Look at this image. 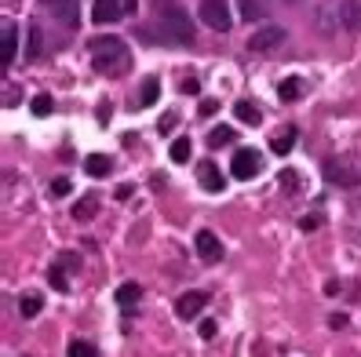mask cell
Here are the masks:
<instances>
[{
    "instance_id": "cell-1",
    "label": "cell",
    "mask_w": 361,
    "mask_h": 357,
    "mask_svg": "<svg viewBox=\"0 0 361 357\" xmlns=\"http://www.w3.org/2000/svg\"><path fill=\"white\" fill-rule=\"evenodd\" d=\"M88 51H92V66L106 76H121L128 70V62H132V51H128L121 37H95Z\"/></svg>"
},
{
    "instance_id": "cell-2",
    "label": "cell",
    "mask_w": 361,
    "mask_h": 357,
    "mask_svg": "<svg viewBox=\"0 0 361 357\" xmlns=\"http://www.w3.org/2000/svg\"><path fill=\"white\" fill-rule=\"evenodd\" d=\"M157 26H161V37L175 48H190L193 44V26H190V15L172 0H164L157 8Z\"/></svg>"
},
{
    "instance_id": "cell-3",
    "label": "cell",
    "mask_w": 361,
    "mask_h": 357,
    "mask_svg": "<svg viewBox=\"0 0 361 357\" xmlns=\"http://www.w3.org/2000/svg\"><path fill=\"white\" fill-rule=\"evenodd\" d=\"M325 178L332 186H343V190H354L361 183V168L351 157H329L325 161Z\"/></svg>"
},
{
    "instance_id": "cell-4",
    "label": "cell",
    "mask_w": 361,
    "mask_h": 357,
    "mask_svg": "<svg viewBox=\"0 0 361 357\" xmlns=\"http://www.w3.org/2000/svg\"><path fill=\"white\" fill-rule=\"evenodd\" d=\"M139 11V0H95L92 4V19L99 26H110V22H117L124 15H135Z\"/></svg>"
},
{
    "instance_id": "cell-5",
    "label": "cell",
    "mask_w": 361,
    "mask_h": 357,
    "mask_svg": "<svg viewBox=\"0 0 361 357\" xmlns=\"http://www.w3.org/2000/svg\"><path fill=\"white\" fill-rule=\"evenodd\" d=\"M201 22L215 33H230V26H234L230 0H201Z\"/></svg>"
},
{
    "instance_id": "cell-6",
    "label": "cell",
    "mask_w": 361,
    "mask_h": 357,
    "mask_svg": "<svg viewBox=\"0 0 361 357\" xmlns=\"http://www.w3.org/2000/svg\"><path fill=\"white\" fill-rule=\"evenodd\" d=\"M230 172H234V178H244V183H248V178H255L263 172V153L260 150H237L234 153V164H230Z\"/></svg>"
},
{
    "instance_id": "cell-7",
    "label": "cell",
    "mask_w": 361,
    "mask_h": 357,
    "mask_svg": "<svg viewBox=\"0 0 361 357\" xmlns=\"http://www.w3.org/2000/svg\"><path fill=\"white\" fill-rule=\"evenodd\" d=\"M19 55V30H15V22L4 19V26H0V62L4 66H11Z\"/></svg>"
},
{
    "instance_id": "cell-8",
    "label": "cell",
    "mask_w": 361,
    "mask_h": 357,
    "mask_svg": "<svg viewBox=\"0 0 361 357\" xmlns=\"http://www.w3.org/2000/svg\"><path fill=\"white\" fill-rule=\"evenodd\" d=\"M281 41H285V30H281V26H263L260 33L248 37V51H274Z\"/></svg>"
},
{
    "instance_id": "cell-9",
    "label": "cell",
    "mask_w": 361,
    "mask_h": 357,
    "mask_svg": "<svg viewBox=\"0 0 361 357\" xmlns=\"http://www.w3.org/2000/svg\"><path fill=\"white\" fill-rule=\"evenodd\" d=\"M193 245H197V255L204 263H219V259H223V245H219V237L212 234V229H197Z\"/></svg>"
},
{
    "instance_id": "cell-10",
    "label": "cell",
    "mask_w": 361,
    "mask_h": 357,
    "mask_svg": "<svg viewBox=\"0 0 361 357\" xmlns=\"http://www.w3.org/2000/svg\"><path fill=\"white\" fill-rule=\"evenodd\" d=\"M197 178H201V190H208V194H223L226 190V178L215 168V161H201L197 164Z\"/></svg>"
},
{
    "instance_id": "cell-11",
    "label": "cell",
    "mask_w": 361,
    "mask_h": 357,
    "mask_svg": "<svg viewBox=\"0 0 361 357\" xmlns=\"http://www.w3.org/2000/svg\"><path fill=\"white\" fill-rule=\"evenodd\" d=\"M204 306H208V292H186V296H179L175 303V314L183 317V321H190V317H197Z\"/></svg>"
},
{
    "instance_id": "cell-12",
    "label": "cell",
    "mask_w": 361,
    "mask_h": 357,
    "mask_svg": "<svg viewBox=\"0 0 361 357\" xmlns=\"http://www.w3.org/2000/svg\"><path fill=\"white\" fill-rule=\"evenodd\" d=\"M48 15H55L62 26H77V0H41Z\"/></svg>"
},
{
    "instance_id": "cell-13",
    "label": "cell",
    "mask_w": 361,
    "mask_h": 357,
    "mask_svg": "<svg viewBox=\"0 0 361 357\" xmlns=\"http://www.w3.org/2000/svg\"><path fill=\"white\" fill-rule=\"evenodd\" d=\"M340 26L347 33H361V4L358 0H340Z\"/></svg>"
},
{
    "instance_id": "cell-14",
    "label": "cell",
    "mask_w": 361,
    "mask_h": 357,
    "mask_svg": "<svg viewBox=\"0 0 361 357\" xmlns=\"http://www.w3.org/2000/svg\"><path fill=\"white\" fill-rule=\"evenodd\" d=\"M234 117H237L241 124H248V127H260V124H263V110L255 106V102L241 99V102H234Z\"/></svg>"
},
{
    "instance_id": "cell-15",
    "label": "cell",
    "mask_w": 361,
    "mask_h": 357,
    "mask_svg": "<svg viewBox=\"0 0 361 357\" xmlns=\"http://www.w3.org/2000/svg\"><path fill=\"white\" fill-rule=\"evenodd\" d=\"M157 95H161V81L157 76H146L143 84H139V99L132 102L135 110H146V106H153V102H157Z\"/></svg>"
},
{
    "instance_id": "cell-16",
    "label": "cell",
    "mask_w": 361,
    "mask_h": 357,
    "mask_svg": "<svg viewBox=\"0 0 361 357\" xmlns=\"http://www.w3.org/2000/svg\"><path fill=\"white\" fill-rule=\"evenodd\" d=\"M295 139H300V132H295V127L289 124V127H281V132L270 139V150L277 153V157H289L292 153V146H295Z\"/></svg>"
},
{
    "instance_id": "cell-17",
    "label": "cell",
    "mask_w": 361,
    "mask_h": 357,
    "mask_svg": "<svg viewBox=\"0 0 361 357\" xmlns=\"http://www.w3.org/2000/svg\"><path fill=\"white\" fill-rule=\"evenodd\" d=\"M95 212H99V197L95 194H88V197H81V201L73 204V219L77 223H92Z\"/></svg>"
},
{
    "instance_id": "cell-18",
    "label": "cell",
    "mask_w": 361,
    "mask_h": 357,
    "mask_svg": "<svg viewBox=\"0 0 361 357\" xmlns=\"http://www.w3.org/2000/svg\"><path fill=\"white\" fill-rule=\"evenodd\" d=\"M84 172L92 175V178H102V175H110V172H113V161L106 157V153H92V157L84 161Z\"/></svg>"
},
{
    "instance_id": "cell-19",
    "label": "cell",
    "mask_w": 361,
    "mask_h": 357,
    "mask_svg": "<svg viewBox=\"0 0 361 357\" xmlns=\"http://www.w3.org/2000/svg\"><path fill=\"white\" fill-rule=\"evenodd\" d=\"M139 296H143V288H139L135 280H124V285L117 288V306L121 310H132V306L139 303Z\"/></svg>"
},
{
    "instance_id": "cell-20",
    "label": "cell",
    "mask_w": 361,
    "mask_h": 357,
    "mask_svg": "<svg viewBox=\"0 0 361 357\" xmlns=\"http://www.w3.org/2000/svg\"><path fill=\"white\" fill-rule=\"evenodd\" d=\"M277 95H281V102H300L303 81H300V76H285V81L277 84Z\"/></svg>"
},
{
    "instance_id": "cell-21",
    "label": "cell",
    "mask_w": 361,
    "mask_h": 357,
    "mask_svg": "<svg viewBox=\"0 0 361 357\" xmlns=\"http://www.w3.org/2000/svg\"><path fill=\"white\" fill-rule=\"evenodd\" d=\"M234 139H237L234 127H230V124H219V127H212V132H208V146L219 150V146H230Z\"/></svg>"
},
{
    "instance_id": "cell-22",
    "label": "cell",
    "mask_w": 361,
    "mask_h": 357,
    "mask_svg": "<svg viewBox=\"0 0 361 357\" xmlns=\"http://www.w3.org/2000/svg\"><path fill=\"white\" fill-rule=\"evenodd\" d=\"M237 8H241V19L244 22H260L266 15V8L260 4V0H237Z\"/></svg>"
},
{
    "instance_id": "cell-23",
    "label": "cell",
    "mask_w": 361,
    "mask_h": 357,
    "mask_svg": "<svg viewBox=\"0 0 361 357\" xmlns=\"http://www.w3.org/2000/svg\"><path fill=\"white\" fill-rule=\"evenodd\" d=\"M19 310H22V317H37L44 310V299L41 296H22L19 299Z\"/></svg>"
},
{
    "instance_id": "cell-24",
    "label": "cell",
    "mask_w": 361,
    "mask_h": 357,
    "mask_svg": "<svg viewBox=\"0 0 361 357\" xmlns=\"http://www.w3.org/2000/svg\"><path fill=\"white\" fill-rule=\"evenodd\" d=\"M190 150H193V146H190V139L183 135V139H175V143H172L168 153H172V161H175V164H186V161H190Z\"/></svg>"
},
{
    "instance_id": "cell-25",
    "label": "cell",
    "mask_w": 361,
    "mask_h": 357,
    "mask_svg": "<svg viewBox=\"0 0 361 357\" xmlns=\"http://www.w3.org/2000/svg\"><path fill=\"white\" fill-rule=\"evenodd\" d=\"M66 354H70V357H99V350H95V343H88V339H73Z\"/></svg>"
},
{
    "instance_id": "cell-26",
    "label": "cell",
    "mask_w": 361,
    "mask_h": 357,
    "mask_svg": "<svg viewBox=\"0 0 361 357\" xmlns=\"http://www.w3.org/2000/svg\"><path fill=\"white\" fill-rule=\"evenodd\" d=\"M30 110H33V117H48V113L55 110V102H51V95H37L30 102Z\"/></svg>"
},
{
    "instance_id": "cell-27",
    "label": "cell",
    "mask_w": 361,
    "mask_h": 357,
    "mask_svg": "<svg viewBox=\"0 0 361 357\" xmlns=\"http://www.w3.org/2000/svg\"><path fill=\"white\" fill-rule=\"evenodd\" d=\"M48 280H51V288H55V292H70V280H66V274H62V266H51Z\"/></svg>"
},
{
    "instance_id": "cell-28",
    "label": "cell",
    "mask_w": 361,
    "mask_h": 357,
    "mask_svg": "<svg viewBox=\"0 0 361 357\" xmlns=\"http://www.w3.org/2000/svg\"><path fill=\"white\" fill-rule=\"evenodd\" d=\"M175 127H179V113H175V110H168V113H164V117L157 121V132H161V135H172Z\"/></svg>"
},
{
    "instance_id": "cell-29",
    "label": "cell",
    "mask_w": 361,
    "mask_h": 357,
    "mask_svg": "<svg viewBox=\"0 0 361 357\" xmlns=\"http://www.w3.org/2000/svg\"><path fill=\"white\" fill-rule=\"evenodd\" d=\"M277 178H281V186H285V194H295V190H300V175H295L292 168H285Z\"/></svg>"
},
{
    "instance_id": "cell-30",
    "label": "cell",
    "mask_w": 361,
    "mask_h": 357,
    "mask_svg": "<svg viewBox=\"0 0 361 357\" xmlns=\"http://www.w3.org/2000/svg\"><path fill=\"white\" fill-rule=\"evenodd\" d=\"M70 190H73L70 178H55V183H51V197H66Z\"/></svg>"
},
{
    "instance_id": "cell-31",
    "label": "cell",
    "mask_w": 361,
    "mask_h": 357,
    "mask_svg": "<svg viewBox=\"0 0 361 357\" xmlns=\"http://www.w3.org/2000/svg\"><path fill=\"white\" fill-rule=\"evenodd\" d=\"M318 226H321V215H303V219H300L303 234H306V229H318Z\"/></svg>"
},
{
    "instance_id": "cell-32",
    "label": "cell",
    "mask_w": 361,
    "mask_h": 357,
    "mask_svg": "<svg viewBox=\"0 0 361 357\" xmlns=\"http://www.w3.org/2000/svg\"><path fill=\"white\" fill-rule=\"evenodd\" d=\"M212 113H219V102L215 99H201V117H212Z\"/></svg>"
},
{
    "instance_id": "cell-33",
    "label": "cell",
    "mask_w": 361,
    "mask_h": 357,
    "mask_svg": "<svg viewBox=\"0 0 361 357\" xmlns=\"http://www.w3.org/2000/svg\"><path fill=\"white\" fill-rule=\"evenodd\" d=\"M347 325H351V321H347V314H332L329 317V328H336V332H343Z\"/></svg>"
},
{
    "instance_id": "cell-34",
    "label": "cell",
    "mask_w": 361,
    "mask_h": 357,
    "mask_svg": "<svg viewBox=\"0 0 361 357\" xmlns=\"http://www.w3.org/2000/svg\"><path fill=\"white\" fill-rule=\"evenodd\" d=\"M201 339H215V321H201Z\"/></svg>"
},
{
    "instance_id": "cell-35",
    "label": "cell",
    "mask_w": 361,
    "mask_h": 357,
    "mask_svg": "<svg viewBox=\"0 0 361 357\" xmlns=\"http://www.w3.org/2000/svg\"><path fill=\"white\" fill-rule=\"evenodd\" d=\"M4 92H8V95H4V106H19V99H22L19 88H4Z\"/></svg>"
},
{
    "instance_id": "cell-36",
    "label": "cell",
    "mask_w": 361,
    "mask_h": 357,
    "mask_svg": "<svg viewBox=\"0 0 361 357\" xmlns=\"http://www.w3.org/2000/svg\"><path fill=\"white\" fill-rule=\"evenodd\" d=\"M33 44H30V51H26V55H30V59H37V48H41V30H37V26H33Z\"/></svg>"
},
{
    "instance_id": "cell-37",
    "label": "cell",
    "mask_w": 361,
    "mask_h": 357,
    "mask_svg": "<svg viewBox=\"0 0 361 357\" xmlns=\"http://www.w3.org/2000/svg\"><path fill=\"white\" fill-rule=\"evenodd\" d=\"M113 197H117V201H128V197H132V186H117V190H113Z\"/></svg>"
},
{
    "instance_id": "cell-38",
    "label": "cell",
    "mask_w": 361,
    "mask_h": 357,
    "mask_svg": "<svg viewBox=\"0 0 361 357\" xmlns=\"http://www.w3.org/2000/svg\"><path fill=\"white\" fill-rule=\"evenodd\" d=\"M183 92L186 95H197V81H193V76H186V81H183Z\"/></svg>"
},
{
    "instance_id": "cell-39",
    "label": "cell",
    "mask_w": 361,
    "mask_h": 357,
    "mask_svg": "<svg viewBox=\"0 0 361 357\" xmlns=\"http://www.w3.org/2000/svg\"><path fill=\"white\" fill-rule=\"evenodd\" d=\"M99 121H102V124L110 121V102H102V106H99Z\"/></svg>"
},
{
    "instance_id": "cell-40",
    "label": "cell",
    "mask_w": 361,
    "mask_h": 357,
    "mask_svg": "<svg viewBox=\"0 0 361 357\" xmlns=\"http://www.w3.org/2000/svg\"><path fill=\"white\" fill-rule=\"evenodd\" d=\"M289 4H295V0H289Z\"/></svg>"
}]
</instances>
